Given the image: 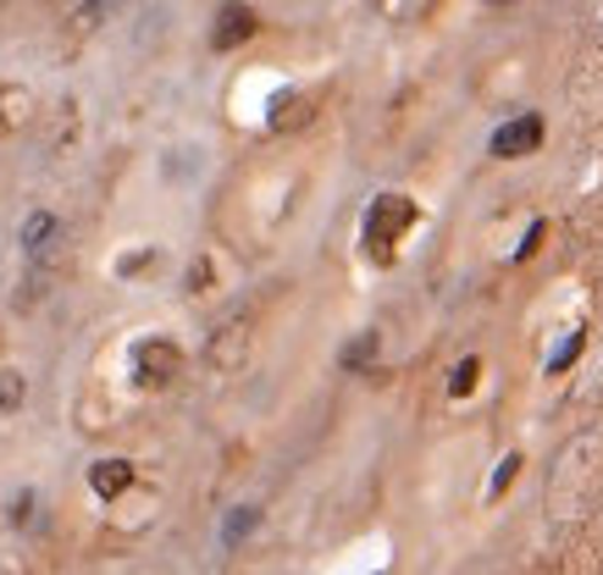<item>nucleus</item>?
<instances>
[{
	"label": "nucleus",
	"instance_id": "nucleus-5",
	"mask_svg": "<svg viewBox=\"0 0 603 575\" xmlns=\"http://www.w3.org/2000/svg\"><path fill=\"white\" fill-rule=\"evenodd\" d=\"M18 244H23V255H29L34 266H45V260L62 249V216H51V211H29Z\"/></svg>",
	"mask_w": 603,
	"mask_h": 575
},
{
	"label": "nucleus",
	"instance_id": "nucleus-15",
	"mask_svg": "<svg viewBox=\"0 0 603 575\" xmlns=\"http://www.w3.org/2000/svg\"><path fill=\"white\" fill-rule=\"evenodd\" d=\"M156 266V249H145V255H128L123 260V277H134V271H150Z\"/></svg>",
	"mask_w": 603,
	"mask_h": 575
},
{
	"label": "nucleus",
	"instance_id": "nucleus-10",
	"mask_svg": "<svg viewBox=\"0 0 603 575\" xmlns=\"http://www.w3.org/2000/svg\"><path fill=\"white\" fill-rule=\"evenodd\" d=\"M255 525H261V509H255V503H244V509H233V514H228V525H222V542L233 547V542H239V536H250Z\"/></svg>",
	"mask_w": 603,
	"mask_h": 575
},
{
	"label": "nucleus",
	"instance_id": "nucleus-6",
	"mask_svg": "<svg viewBox=\"0 0 603 575\" xmlns=\"http://www.w3.org/2000/svg\"><path fill=\"white\" fill-rule=\"evenodd\" d=\"M310 117H316V100H310V95H277L266 128H272V134H294V128H305Z\"/></svg>",
	"mask_w": 603,
	"mask_h": 575
},
{
	"label": "nucleus",
	"instance_id": "nucleus-16",
	"mask_svg": "<svg viewBox=\"0 0 603 575\" xmlns=\"http://www.w3.org/2000/svg\"><path fill=\"white\" fill-rule=\"evenodd\" d=\"M575 349H581V332H570V338H564V349L553 354V371H564V365L575 360Z\"/></svg>",
	"mask_w": 603,
	"mask_h": 575
},
{
	"label": "nucleus",
	"instance_id": "nucleus-4",
	"mask_svg": "<svg viewBox=\"0 0 603 575\" xmlns=\"http://www.w3.org/2000/svg\"><path fill=\"white\" fill-rule=\"evenodd\" d=\"M261 34V12L250 7V0H228V7L216 12V23H211V51H239V45H250Z\"/></svg>",
	"mask_w": 603,
	"mask_h": 575
},
{
	"label": "nucleus",
	"instance_id": "nucleus-7",
	"mask_svg": "<svg viewBox=\"0 0 603 575\" xmlns=\"http://www.w3.org/2000/svg\"><path fill=\"white\" fill-rule=\"evenodd\" d=\"M134 476H139V470H134L128 459H95V465H89V487H95L100 498H123V492L134 487Z\"/></svg>",
	"mask_w": 603,
	"mask_h": 575
},
{
	"label": "nucleus",
	"instance_id": "nucleus-11",
	"mask_svg": "<svg viewBox=\"0 0 603 575\" xmlns=\"http://www.w3.org/2000/svg\"><path fill=\"white\" fill-rule=\"evenodd\" d=\"M371 349H377V332H366V338H355V343L343 349V365H360V360H366Z\"/></svg>",
	"mask_w": 603,
	"mask_h": 575
},
{
	"label": "nucleus",
	"instance_id": "nucleus-12",
	"mask_svg": "<svg viewBox=\"0 0 603 575\" xmlns=\"http://www.w3.org/2000/svg\"><path fill=\"white\" fill-rule=\"evenodd\" d=\"M211 288V260H194L189 266V294H205Z\"/></svg>",
	"mask_w": 603,
	"mask_h": 575
},
{
	"label": "nucleus",
	"instance_id": "nucleus-9",
	"mask_svg": "<svg viewBox=\"0 0 603 575\" xmlns=\"http://www.w3.org/2000/svg\"><path fill=\"white\" fill-rule=\"evenodd\" d=\"M117 7H123V0H84V7L73 12V29H78V34H95V29H100Z\"/></svg>",
	"mask_w": 603,
	"mask_h": 575
},
{
	"label": "nucleus",
	"instance_id": "nucleus-8",
	"mask_svg": "<svg viewBox=\"0 0 603 575\" xmlns=\"http://www.w3.org/2000/svg\"><path fill=\"white\" fill-rule=\"evenodd\" d=\"M23 404H29V376L18 365H0V420L18 415Z\"/></svg>",
	"mask_w": 603,
	"mask_h": 575
},
{
	"label": "nucleus",
	"instance_id": "nucleus-18",
	"mask_svg": "<svg viewBox=\"0 0 603 575\" xmlns=\"http://www.w3.org/2000/svg\"><path fill=\"white\" fill-rule=\"evenodd\" d=\"M487 7H504V0H487Z\"/></svg>",
	"mask_w": 603,
	"mask_h": 575
},
{
	"label": "nucleus",
	"instance_id": "nucleus-3",
	"mask_svg": "<svg viewBox=\"0 0 603 575\" xmlns=\"http://www.w3.org/2000/svg\"><path fill=\"white\" fill-rule=\"evenodd\" d=\"M542 134H548V123L537 117V111H520V117H509L498 134H493V156L498 161H520V156H537L542 150Z\"/></svg>",
	"mask_w": 603,
	"mask_h": 575
},
{
	"label": "nucleus",
	"instance_id": "nucleus-13",
	"mask_svg": "<svg viewBox=\"0 0 603 575\" xmlns=\"http://www.w3.org/2000/svg\"><path fill=\"white\" fill-rule=\"evenodd\" d=\"M476 371H482V360H465V365L454 371V393H470V387H476Z\"/></svg>",
	"mask_w": 603,
	"mask_h": 575
},
{
	"label": "nucleus",
	"instance_id": "nucleus-17",
	"mask_svg": "<svg viewBox=\"0 0 603 575\" xmlns=\"http://www.w3.org/2000/svg\"><path fill=\"white\" fill-rule=\"evenodd\" d=\"M515 476H520V459L509 454V459H504V470H498V481H493V498H498V492H504V487H509Z\"/></svg>",
	"mask_w": 603,
	"mask_h": 575
},
{
	"label": "nucleus",
	"instance_id": "nucleus-1",
	"mask_svg": "<svg viewBox=\"0 0 603 575\" xmlns=\"http://www.w3.org/2000/svg\"><path fill=\"white\" fill-rule=\"evenodd\" d=\"M415 222H421V211H415L410 194H377L371 211H366V222H360L366 255H371L377 266H393V260H399V244H404V233H410Z\"/></svg>",
	"mask_w": 603,
	"mask_h": 575
},
{
	"label": "nucleus",
	"instance_id": "nucleus-14",
	"mask_svg": "<svg viewBox=\"0 0 603 575\" xmlns=\"http://www.w3.org/2000/svg\"><path fill=\"white\" fill-rule=\"evenodd\" d=\"M34 520V492H18L12 498V525H29Z\"/></svg>",
	"mask_w": 603,
	"mask_h": 575
},
{
	"label": "nucleus",
	"instance_id": "nucleus-2",
	"mask_svg": "<svg viewBox=\"0 0 603 575\" xmlns=\"http://www.w3.org/2000/svg\"><path fill=\"white\" fill-rule=\"evenodd\" d=\"M128 365H134V382H139L145 393H161V387H172V382L183 376V349H178L172 338H139Z\"/></svg>",
	"mask_w": 603,
	"mask_h": 575
}]
</instances>
